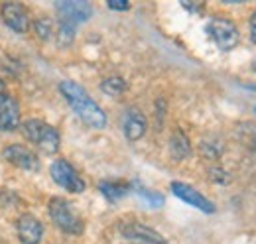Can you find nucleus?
<instances>
[{"instance_id": "obj_1", "label": "nucleus", "mask_w": 256, "mask_h": 244, "mask_svg": "<svg viewBox=\"0 0 256 244\" xmlns=\"http://www.w3.org/2000/svg\"><path fill=\"white\" fill-rule=\"evenodd\" d=\"M60 91L65 96V100L69 102V106L75 110V114L85 122L87 126L102 130L106 126V114L104 110L91 98V94L85 91L79 83L75 81H62L60 83Z\"/></svg>"}, {"instance_id": "obj_2", "label": "nucleus", "mask_w": 256, "mask_h": 244, "mask_svg": "<svg viewBox=\"0 0 256 244\" xmlns=\"http://www.w3.org/2000/svg\"><path fill=\"white\" fill-rule=\"evenodd\" d=\"M22 130L26 134V138L36 144L44 154H56L60 150V132L44 120H38V118H32V120H26L22 124Z\"/></svg>"}, {"instance_id": "obj_3", "label": "nucleus", "mask_w": 256, "mask_h": 244, "mask_svg": "<svg viewBox=\"0 0 256 244\" xmlns=\"http://www.w3.org/2000/svg\"><path fill=\"white\" fill-rule=\"evenodd\" d=\"M48 211H50L54 224L67 234H79L83 230V220L75 213V209L69 201H65L62 197H54L48 205Z\"/></svg>"}, {"instance_id": "obj_4", "label": "nucleus", "mask_w": 256, "mask_h": 244, "mask_svg": "<svg viewBox=\"0 0 256 244\" xmlns=\"http://www.w3.org/2000/svg\"><path fill=\"white\" fill-rule=\"evenodd\" d=\"M207 34L215 42V46L223 52L232 50L238 44V30L230 20L224 18H213L207 24Z\"/></svg>"}, {"instance_id": "obj_5", "label": "nucleus", "mask_w": 256, "mask_h": 244, "mask_svg": "<svg viewBox=\"0 0 256 244\" xmlns=\"http://www.w3.org/2000/svg\"><path fill=\"white\" fill-rule=\"evenodd\" d=\"M50 174H52V180L60 187H64L65 191H71V193H83L85 191V182L81 180L77 170L71 164H67L65 160H56L50 166Z\"/></svg>"}, {"instance_id": "obj_6", "label": "nucleus", "mask_w": 256, "mask_h": 244, "mask_svg": "<svg viewBox=\"0 0 256 244\" xmlns=\"http://www.w3.org/2000/svg\"><path fill=\"white\" fill-rule=\"evenodd\" d=\"M120 232L128 242L134 244H168V240L158 230H154L142 222H126L120 226Z\"/></svg>"}, {"instance_id": "obj_7", "label": "nucleus", "mask_w": 256, "mask_h": 244, "mask_svg": "<svg viewBox=\"0 0 256 244\" xmlns=\"http://www.w3.org/2000/svg\"><path fill=\"white\" fill-rule=\"evenodd\" d=\"M170 187H172V193H174L178 199L186 201L188 205H192V207L203 211V213H215V205H213L205 195H201L195 187L188 185V183H182V182H172Z\"/></svg>"}, {"instance_id": "obj_8", "label": "nucleus", "mask_w": 256, "mask_h": 244, "mask_svg": "<svg viewBox=\"0 0 256 244\" xmlns=\"http://www.w3.org/2000/svg\"><path fill=\"white\" fill-rule=\"evenodd\" d=\"M56 8L62 16V22L73 24V26H77L81 22H87L93 16V6L89 2H83V0H77V2L64 0V2H58Z\"/></svg>"}, {"instance_id": "obj_9", "label": "nucleus", "mask_w": 256, "mask_h": 244, "mask_svg": "<svg viewBox=\"0 0 256 244\" xmlns=\"http://www.w3.org/2000/svg\"><path fill=\"white\" fill-rule=\"evenodd\" d=\"M2 158L24 172H38L40 170V160L36 158V154L22 144H12V146L4 148Z\"/></svg>"}, {"instance_id": "obj_10", "label": "nucleus", "mask_w": 256, "mask_h": 244, "mask_svg": "<svg viewBox=\"0 0 256 244\" xmlns=\"http://www.w3.org/2000/svg\"><path fill=\"white\" fill-rule=\"evenodd\" d=\"M20 126V106L8 92H0V130L12 132Z\"/></svg>"}, {"instance_id": "obj_11", "label": "nucleus", "mask_w": 256, "mask_h": 244, "mask_svg": "<svg viewBox=\"0 0 256 244\" xmlns=\"http://www.w3.org/2000/svg\"><path fill=\"white\" fill-rule=\"evenodd\" d=\"M18 230V238L22 244H40L42 236H44V224L40 218H36L34 214L26 213L18 218L16 224Z\"/></svg>"}, {"instance_id": "obj_12", "label": "nucleus", "mask_w": 256, "mask_h": 244, "mask_svg": "<svg viewBox=\"0 0 256 244\" xmlns=\"http://www.w3.org/2000/svg\"><path fill=\"white\" fill-rule=\"evenodd\" d=\"M0 14H2V20L8 28H12L18 34H24L28 30V12L22 4H16V2H6L2 4L0 8Z\"/></svg>"}, {"instance_id": "obj_13", "label": "nucleus", "mask_w": 256, "mask_h": 244, "mask_svg": "<svg viewBox=\"0 0 256 244\" xmlns=\"http://www.w3.org/2000/svg\"><path fill=\"white\" fill-rule=\"evenodd\" d=\"M146 128H148V122H146V116L136 110V108H130L124 116V122H122V130H124V136H126L130 142H136L140 140L144 134H146Z\"/></svg>"}, {"instance_id": "obj_14", "label": "nucleus", "mask_w": 256, "mask_h": 244, "mask_svg": "<svg viewBox=\"0 0 256 244\" xmlns=\"http://www.w3.org/2000/svg\"><path fill=\"white\" fill-rule=\"evenodd\" d=\"M170 148H172L174 158L184 160L186 156H190V140H188V136H186L182 130H178V132L172 136V140H170Z\"/></svg>"}, {"instance_id": "obj_15", "label": "nucleus", "mask_w": 256, "mask_h": 244, "mask_svg": "<svg viewBox=\"0 0 256 244\" xmlns=\"http://www.w3.org/2000/svg\"><path fill=\"white\" fill-rule=\"evenodd\" d=\"M98 189H100V193L104 195V197H108L110 201H116V199H120V197H124L128 193V187L126 183H118V182H102L98 185Z\"/></svg>"}, {"instance_id": "obj_16", "label": "nucleus", "mask_w": 256, "mask_h": 244, "mask_svg": "<svg viewBox=\"0 0 256 244\" xmlns=\"http://www.w3.org/2000/svg\"><path fill=\"white\" fill-rule=\"evenodd\" d=\"M100 89H102V92H106L110 96H118V94H122L126 91V81L120 79V77H108V79H104L100 83Z\"/></svg>"}, {"instance_id": "obj_17", "label": "nucleus", "mask_w": 256, "mask_h": 244, "mask_svg": "<svg viewBox=\"0 0 256 244\" xmlns=\"http://www.w3.org/2000/svg\"><path fill=\"white\" fill-rule=\"evenodd\" d=\"M73 36H75V26L73 24H67V22H60V30H58V42H60V46H69L73 42Z\"/></svg>"}, {"instance_id": "obj_18", "label": "nucleus", "mask_w": 256, "mask_h": 244, "mask_svg": "<svg viewBox=\"0 0 256 244\" xmlns=\"http://www.w3.org/2000/svg\"><path fill=\"white\" fill-rule=\"evenodd\" d=\"M150 207H162L164 205V197H162L160 193H156V191H150V189H144V187H138V191H136Z\"/></svg>"}, {"instance_id": "obj_19", "label": "nucleus", "mask_w": 256, "mask_h": 244, "mask_svg": "<svg viewBox=\"0 0 256 244\" xmlns=\"http://www.w3.org/2000/svg\"><path fill=\"white\" fill-rule=\"evenodd\" d=\"M36 32H38V36H42V40H46L52 34V26H50V22L40 20V22H36Z\"/></svg>"}, {"instance_id": "obj_20", "label": "nucleus", "mask_w": 256, "mask_h": 244, "mask_svg": "<svg viewBox=\"0 0 256 244\" xmlns=\"http://www.w3.org/2000/svg\"><path fill=\"white\" fill-rule=\"evenodd\" d=\"M106 4H108L110 10H128L130 8V4H128L126 0H108Z\"/></svg>"}, {"instance_id": "obj_21", "label": "nucleus", "mask_w": 256, "mask_h": 244, "mask_svg": "<svg viewBox=\"0 0 256 244\" xmlns=\"http://www.w3.org/2000/svg\"><path fill=\"white\" fill-rule=\"evenodd\" d=\"M250 38H252V42L256 44V12L252 14V18H250Z\"/></svg>"}, {"instance_id": "obj_22", "label": "nucleus", "mask_w": 256, "mask_h": 244, "mask_svg": "<svg viewBox=\"0 0 256 244\" xmlns=\"http://www.w3.org/2000/svg\"><path fill=\"white\" fill-rule=\"evenodd\" d=\"M2 89H4V81L0 79V92H2Z\"/></svg>"}, {"instance_id": "obj_23", "label": "nucleus", "mask_w": 256, "mask_h": 244, "mask_svg": "<svg viewBox=\"0 0 256 244\" xmlns=\"http://www.w3.org/2000/svg\"><path fill=\"white\" fill-rule=\"evenodd\" d=\"M254 112H256V106H254Z\"/></svg>"}]
</instances>
